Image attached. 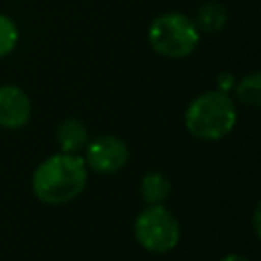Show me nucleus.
Here are the masks:
<instances>
[{"mask_svg": "<svg viewBox=\"0 0 261 261\" xmlns=\"http://www.w3.org/2000/svg\"><path fill=\"white\" fill-rule=\"evenodd\" d=\"M237 98L239 102H243L245 106L257 108L261 104V75L257 71L245 75L237 86H234Z\"/></svg>", "mask_w": 261, "mask_h": 261, "instance_id": "obj_10", "label": "nucleus"}, {"mask_svg": "<svg viewBox=\"0 0 261 261\" xmlns=\"http://www.w3.org/2000/svg\"><path fill=\"white\" fill-rule=\"evenodd\" d=\"M86 161L75 153H57L39 163L33 173L35 196L51 206L77 198L86 188Z\"/></svg>", "mask_w": 261, "mask_h": 261, "instance_id": "obj_1", "label": "nucleus"}, {"mask_svg": "<svg viewBox=\"0 0 261 261\" xmlns=\"http://www.w3.org/2000/svg\"><path fill=\"white\" fill-rule=\"evenodd\" d=\"M216 82H218V90H220V92H228V90L234 86V77H232L230 73H220V75L216 77Z\"/></svg>", "mask_w": 261, "mask_h": 261, "instance_id": "obj_12", "label": "nucleus"}, {"mask_svg": "<svg viewBox=\"0 0 261 261\" xmlns=\"http://www.w3.org/2000/svg\"><path fill=\"white\" fill-rule=\"evenodd\" d=\"M226 18H228V12H226L224 4H220V2H204L196 12L194 24L198 27V31L218 33V31L224 29Z\"/></svg>", "mask_w": 261, "mask_h": 261, "instance_id": "obj_9", "label": "nucleus"}, {"mask_svg": "<svg viewBox=\"0 0 261 261\" xmlns=\"http://www.w3.org/2000/svg\"><path fill=\"white\" fill-rule=\"evenodd\" d=\"M18 43V29L6 14H0V57L8 55Z\"/></svg>", "mask_w": 261, "mask_h": 261, "instance_id": "obj_11", "label": "nucleus"}, {"mask_svg": "<svg viewBox=\"0 0 261 261\" xmlns=\"http://www.w3.org/2000/svg\"><path fill=\"white\" fill-rule=\"evenodd\" d=\"M88 141V130L84 122L75 118H67L57 126V143L63 153H75L80 151Z\"/></svg>", "mask_w": 261, "mask_h": 261, "instance_id": "obj_7", "label": "nucleus"}, {"mask_svg": "<svg viewBox=\"0 0 261 261\" xmlns=\"http://www.w3.org/2000/svg\"><path fill=\"white\" fill-rule=\"evenodd\" d=\"M184 122L190 135L204 141H216L226 137L234 128L237 108L226 92H204L190 102V106L186 108Z\"/></svg>", "mask_w": 261, "mask_h": 261, "instance_id": "obj_2", "label": "nucleus"}, {"mask_svg": "<svg viewBox=\"0 0 261 261\" xmlns=\"http://www.w3.org/2000/svg\"><path fill=\"white\" fill-rule=\"evenodd\" d=\"M128 147L122 139L104 135L86 147V165L98 173H114L128 163Z\"/></svg>", "mask_w": 261, "mask_h": 261, "instance_id": "obj_5", "label": "nucleus"}, {"mask_svg": "<svg viewBox=\"0 0 261 261\" xmlns=\"http://www.w3.org/2000/svg\"><path fill=\"white\" fill-rule=\"evenodd\" d=\"M135 237L151 253H167L179 243V222L161 204L147 206L135 218Z\"/></svg>", "mask_w": 261, "mask_h": 261, "instance_id": "obj_4", "label": "nucleus"}, {"mask_svg": "<svg viewBox=\"0 0 261 261\" xmlns=\"http://www.w3.org/2000/svg\"><path fill=\"white\" fill-rule=\"evenodd\" d=\"M31 118V100L18 86H0V126L16 130Z\"/></svg>", "mask_w": 261, "mask_h": 261, "instance_id": "obj_6", "label": "nucleus"}, {"mask_svg": "<svg viewBox=\"0 0 261 261\" xmlns=\"http://www.w3.org/2000/svg\"><path fill=\"white\" fill-rule=\"evenodd\" d=\"M147 37L155 53L169 59H181L196 49L200 31L186 14L165 12L151 22Z\"/></svg>", "mask_w": 261, "mask_h": 261, "instance_id": "obj_3", "label": "nucleus"}, {"mask_svg": "<svg viewBox=\"0 0 261 261\" xmlns=\"http://www.w3.org/2000/svg\"><path fill=\"white\" fill-rule=\"evenodd\" d=\"M139 190H141V198L149 206H155V204H163L169 198L171 181L167 179V175H163L159 171H151L141 179V188Z\"/></svg>", "mask_w": 261, "mask_h": 261, "instance_id": "obj_8", "label": "nucleus"}, {"mask_svg": "<svg viewBox=\"0 0 261 261\" xmlns=\"http://www.w3.org/2000/svg\"><path fill=\"white\" fill-rule=\"evenodd\" d=\"M220 261H251V259H247V257H243V255H226V257H222Z\"/></svg>", "mask_w": 261, "mask_h": 261, "instance_id": "obj_13", "label": "nucleus"}]
</instances>
